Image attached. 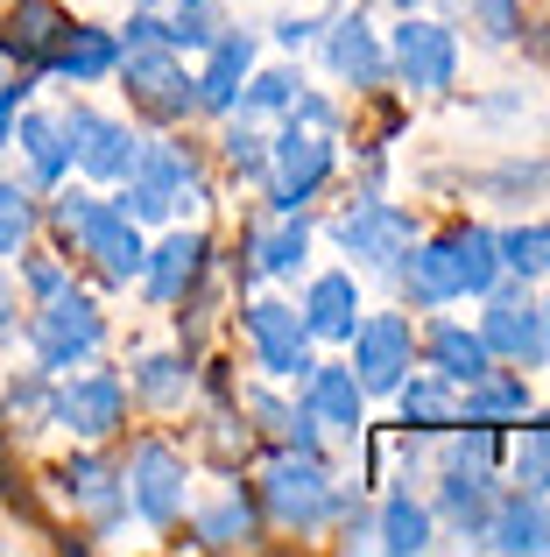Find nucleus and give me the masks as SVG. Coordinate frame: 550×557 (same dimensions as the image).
I'll use <instances>...</instances> for the list:
<instances>
[{
    "mask_svg": "<svg viewBox=\"0 0 550 557\" xmlns=\"http://www.w3.org/2000/svg\"><path fill=\"white\" fill-rule=\"evenodd\" d=\"M127 494H135L141 522L170 530V522L184 516V459H177L170 445H141L135 466H127Z\"/></svg>",
    "mask_w": 550,
    "mask_h": 557,
    "instance_id": "obj_11",
    "label": "nucleus"
},
{
    "mask_svg": "<svg viewBox=\"0 0 550 557\" xmlns=\"http://www.w3.org/2000/svg\"><path fill=\"white\" fill-rule=\"evenodd\" d=\"M248 339H254V360H262L275 381H303L311 374V332H303V311H289V304H254L248 311Z\"/></svg>",
    "mask_w": 550,
    "mask_h": 557,
    "instance_id": "obj_8",
    "label": "nucleus"
},
{
    "mask_svg": "<svg viewBox=\"0 0 550 557\" xmlns=\"http://www.w3.org/2000/svg\"><path fill=\"white\" fill-rule=\"evenodd\" d=\"M317 36V14H289L283 28H275V42H289V50H297V42H311Z\"/></svg>",
    "mask_w": 550,
    "mask_h": 557,
    "instance_id": "obj_44",
    "label": "nucleus"
},
{
    "mask_svg": "<svg viewBox=\"0 0 550 557\" xmlns=\"http://www.w3.org/2000/svg\"><path fill=\"white\" fill-rule=\"evenodd\" d=\"M289 99H297V71H262V78H254L234 107L240 113H275V107H289Z\"/></svg>",
    "mask_w": 550,
    "mask_h": 557,
    "instance_id": "obj_37",
    "label": "nucleus"
},
{
    "mask_svg": "<svg viewBox=\"0 0 550 557\" xmlns=\"http://www.w3.org/2000/svg\"><path fill=\"white\" fill-rule=\"evenodd\" d=\"M402 297H410V304H424V311H438V304L466 297V289H459L452 240H438V247H416V255H410V269H402Z\"/></svg>",
    "mask_w": 550,
    "mask_h": 557,
    "instance_id": "obj_18",
    "label": "nucleus"
},
{
    "mask_svg": "<svg viewBox=\"0 0 550 557\" xmlns=\"http://www.w3.org/2000/svg\"><path fill=\"white\" fill-rule=\"evenodd\" d=\"M248 78H254V36H220V42H212L205 78H191V85H198V99H205V107H234Z\"/></svg>",
    "mask_w": 550,
    "mask_h": 557,
    "instance_id": "obj_20",
    "label": "nucleus"
},
{
    "mask_svg": "<svg viewBox=\"0 0 550 557\" xmlns=\"http://www.w3.org/2000/svg\"><path fill=\"white\" fill-rule=\"evenodd\" d=\"M28 233H36V205H28L14 184H0V255H22Z\"/></svg>",
    "mask_w": 550,
    "mask_h": 557,
    "instance_id": "obj_36",
    "label": "nucleus"
},
{
    "mask_svg": "<svg viewBox=\"0 0 550 557\" xmlns=\"http://www.w3.org/2000/svg\"><path fill=\"white\" fill-rule=\"evenodd\" d=\"M353 325H360L353 275H317L311 297H303V332H311V339H353Z\"/></svg>",
    "mask_w": 550,
    "mask_h": 557,
    "instance_id": "obj_16",
    "label": "nucleus"
},
{
    "mask_svg": "<svg viewBox=\"0 0 550 557\" xmlns=\"http://www.w3.org/2000/svg\"><path fill=\"white\" fill-rule=\"evenodd\" d=\"M121 184H127V198H121L127 219H170V205H177L198 177H191V163H184L177 149H149V156H135V170H127Z\"/></svg>",
    "mask_w": 550,
    "mask_h": 557,
    "instance_id": "obj_9",
    "label": "nucleus"
},
{
    "mask_svg": "<svg viewBox=\"0 0 550 557\" xmlns=\"http://www.w3.org/2000/svg\"><path fill=\"white\" fill-rule=\"evenodd\" d=\"M430 368H438L445 381H480V374H495V354H487V339L480 332H466V325H452V318H445V325H430Z\"/></svg>",
    "mask_w": 550,
    "mask_h": 557,
    "instance_id": "obj_19",
    "label": "nucleus"
},
{
    "mask_svg": "<svg viewBox=\"0 0 550 557\" xmlns=\"http://www.w3.org/2000/svg\"><path fill=\"white\" fill-rule=\"evenodd\" d=\"M64 480H71V494H78V502H92V508H99V516H121V502H127V494L107 480V466H99V459H78Z\"/></svg>",
    "mask_w": 550,
    "mask_h": 557,
    "instance_id": "obj_35",
    "label": "nucleus"
},
{
    "mask_svg": "<svg viewBox=\"0 0 550 557\" xmlns=\"http://www.w3.org/2000/svg\"><path fill=\"white\" fill-rule=\"evenodd\" d=\"M396 403H402V423H410V431H445V423L459 417L452 381H445V374H416V381H402Z\"/></svg>",
    "mask_w": 550,
    "mask_h": 557,
    "instance_id": "obj_25",
    "label": "nucleus"
},
{
    "mask_svg": "<svg viewBox=\"0 0 550 557\" xmlns=\"http://www.w3.org/2000/svg\"><path fill=\"white\" fill-rule=\"evenodd\" d=\"M113 64H121V36H107V28H64L57 50H50V71H64L71 85L107 78Z\"/></svg>",
    "mask_w": 550,
    "mask_h": 557,
    "instance_id": "obj_17",
    "label": "nucleus"
},
{
    "mask_svg": "<svg viewBox=\"0 0 550 557\" xmlns=\"http://www.w3.org/2000/svg\"><path fill=\"white\" fill-rule=\"evenodd\" d=\"M8 304H14V297H8V283H0V325H8Z\"/></svg>",
    "mask_w": 550,
    "mask_h": 557,
    "instance_id": "obj_46",
    "label": "nucleus"
},
{
    "mask_svg": "<svg viewBox=\"0 0 550 557\" xmlns=\"http://www.w3.org/2000/svg\"><path fill=\"white\" fill-rule=\"evenodd\" d=\"M388 64H396L402 85H416V92H445L452 71H459V42H452V28L410 14V22L396 28V42H388Z\"/></svg>",
    "mask_w": 550,
    "mask_h": 557,
    "instance_id": "obj_6",
    "label": "nucleus"
},
{
    "mask_svg": "<svg viewBox=\"0 0 550 557\" xmlns=\"http://www.w3.org/2000/svg\"><path fill=\"white\" fill-rule=\"evenodd\" d=\"M452 261H459V289H473V297H487V289L501 283V247H495V233H480V226L452 233Z\"/></svg>",
    "mask_w": 550,
    "mask_h": 557,
    "instance_id": "obj_28",
    "label": "nucleus"
},
{
    "mask_svg": "<svg viewBox=\"0 0 550 557\" xmlns=\"http://www.w3.org/2000/svg\"><path fill=\"white\" fill-rule=\"evenodd\" d=\"M515 473L529 480V494H550V423L523 431V451H515Z\"/></svg>",
    "mask_w": 550,
    "mask_h": 557,
    "instance_id": "obj_39",
    "label": "nucleus"
},
{
    "mask_svg": "<svg viewBox=\"0 0 550 557\" xmlns=\"http://www.w3.org/2000/svg\"><path fill=\"white\" fill-rule=\"evenodd\" d=\"M495 247H501V269H515V275H543L550 269V226L495 233Z\"/></svg>",
    "mask_w": 550,
    "mask_h": 557,
    "instance_id": "obj_32",
    "label": "nucleus"
},
{
    "mask_svg": "<svg viewBox=\"0 0 550 557\" xmlns=\"http://www.w3.org/2000/svg\"><path fill=\"white\" fill-rule=\"evenodd\" d=\"M480 339H487V354H501V360H515V368H537V360L550 354V339H543V304H529L523 289H487V325H480Z\"/></svg>",
    "mask_w": 550,
    "mask_h": 557,
    "instance_id": "obj_5",
    "label": "nucleus"
},
{
    "mask_svg": "<svg viewBox=\"0 0 550 557\" xmlns=\"http://www.w3.org/2000/svg\"><path fill=\"white\" fill-rule=\"evenodd\" d=\"M99 346H107V325H99L92 297L57 289V297L42 304V318H36V360L50 374H64V368H78V360H92Z\"/></svg>",
    "mask_w": 550,
    "mask_h": 557,
    "instance_id": "obj_2",
    "label": "nucleus"
},
{
    "mask_svg": "<svg viewBox=\"0 0 550 557\" xmlns=\"http://www.w3.org/2000/svg\"><path fill=\"white\" fill-rule=\"evenodd\" d=\"M487 530H495V536H487L495 550H550V508L529 494V502L495 508V516H487Z\"/></svg>",
    "mask_w": 550,
    "mask_h": 557,
    "instance_id": "obj_24",
    "label": "nucleus"
},
{
    "mask_svg": "<svg viewBox=\"0 0 550 557\" xmlns=\"http://www.w3.org/2000/svg\"><path fill=\"white\" fill-rule=\"evenodd\" d=\"M303 247H311V226H303L297 212H283V226H268L262 240H254V269H262V275H289L303 261Z\"/></svg>",
    "mask_w": 550,
    "mask_h": 557,
    "instance_id": "obj_29",
    "label": "nucleus"
},
{
    "mask_svg": "<svg viewBox=\"0 0 550 557\" xmlns=\"http://www.w3.org/2000/svg\"><path fill=\"white\" fill-rule=\"evenodd\" d=\"M127 57V85H135V99L149 113H163V121H177V113H191L198 107V92H191V78H184V64H177V50L170 42H149V50H121Z\"/></svg>",
    "mask_w": 550,
    "mask_h": 557,
    "instance_id": "obj_10",
    "label": "nucleus"
},
{
    "mask_svg": "<svg viewBox=\"0 0 550 557\" xmlns=\"http://www.w3.org/2000/svg\"><path fill=\"white\" fill-rule=\"evenodd\" d=\"M64 135H71V163H85L92 177H107V184H121L127 170H135V156H141V141L127 135L113 113H92V107H71Z\"/></svg>",
    "mask_w": 550,
    "mask_h": 557,
    "instance_id": "obj_7",
    "label": "nucleus"
},
{
    "mask_svg": "<svg viewBox=\"0 0 550 557\" xmlns=\"http://www.w3.org/2000/svg\"><path fill=\"white\" fill-rule=\"evenodd\" d=\"M198 255H205V247H198L191 233L149 247V261H141V275H149V297H155V304H177L184 289H191V275H198Z\"/></svg>",
    "mask_w": 550,
    "mask_h": 557,
    "instance_id": "obj_22",
    "label": "nucleus"
},
{
    "mask_svg": "<svg viewBox=\"0 0 550 557\" xmlns=\"http://www.w3.org/2000/svg\"><path fill=\"white\" fill-rule=\"evenodd\" d=\"M459 8L480 22V36H487V42H509L515 28H523V0H459Z\"/></svg>",
    "mask_w": 550,
    "mask_h": 557,
    "instance_id": "obj_38",
    "label": "nucleus"
},
{
    "mask_svg": "<svg viewBox=\"0 0 550 557\" xmlns=\"http://www.w3.org/2000/svg\"><path fill=\"white\" fill-rule=\"evenodd\" d=\"M543 339H550V304H543Z\"/></svg>",
    "mask_w": 550,
    "mask_h": 557,
    "instance_id": "obj_47",
    "label": "nucleus"
},
{
    "mask_svg": "<svg viewBox=\"0 0 550 557\" xmlns=\"http://www.w3.org/2000/svg\"><path fill=\"white\" fill-rule=\"evenodd\" d=\"M149 42H170V22L155 14V0L135 14V22H127V42H121V50H149Z\"/></svg>",
    "mask_w": 550,
    "mask_h": 557,
    "instance_id": "obj_41",
    "label": "nucleus"
},
{
    "mask_svg": "<svg viewBox=\"0 0 550 557\" xmlns=\"http://www.w3.org/2000/svg\"><path fill=\"white\" fill-rule=\"evenodd\" d=\"M325 57H332V71H339V78H353V85H382L388 78V57H382V42H374V28L360 22V14L332 28Z\"/></svg>",
    "mask_w": 550,
    "mask_h": 557,
    "instance_id": "obj_21",
    "label": "nucleus"
},
{
    "mask_svg": "<svg viewBox=\"0 0 550 557\" xmlns=\"http://www.w3.org/2000/svg\"><path fill=\"white\" fill-rule=\"evenodd\" d=\"M57 219H64V233H78V240H85V255H99V269H107L113 283H127V275H141V261H149V247H141L135 219H127L121 205L64 198V205H57Z\"/></svg>",
    "mask_w": 550,
    "mask_h": 557,
    "instance_id": "obj_1",
    "label": "nucleus"
},
{
    "mask_svg": "<svg viewBox=\"0 0 550 557\" xmlns=\"http://www.w3.org/2000/svg\"><path fill=\"white\" fill-rule=\"evenodd\" d=\"M410 212H396V205H382V198H367V205H353V212L332 226V240L346 247L353 261H396L402 247H410Z\"/></svg>",
    "mask_w": 550,
    "mask_h": 557,
    "instance_id": "obj_13",
    "label": "nucleus"
},
{
    "mask_svg": "<svg viewBox=\"0 0 550 557\" xmlns=\"http://www.w3.org/2000/svg\"><path fill=\"white\" fill-rule=\"evenodd\" d=\"M445 516H452L466 536L487 530V516H495V494H487V473H480V466H452V473H445Z\"/></svg>",
    "mask_w": 550,
    "mask_h": 557,
    "instance_id": "obj_26",
    "label": "nucleus"
},
{
    "mask_svg": "<svg viewBox=\"0 0 550 557\" xmlns=\"http://www.w3.org/2000/svg\"><path fill=\"white\" fill-rule=\"evenodd\" d=\"M22 99H28V78L0 85V149H8V135H14V113H22Z\"/></svg>",
    "mask_w": 550,
    "mask_h": 557,
    "instance_id": "obj_43",
    "label": "nucleus"
},
{
    "mask_svg": "<svg viewBox=\"0 0 550 557\" xmlns=\"http://www.w3.org/2000/svg\"><path fill=\"white\" fill-rule=\"evenodd\" d=\"M121 374H85V381H64L50 395V423H71L78 437H107L121 423Z\"/></svg>",
    "mask_w": 550,
    "mask_h": 557,
    "instance_id": "obj_14",
    "label": "nucleus"
},
{
    "mask_svg": "<svg viewBox=\"0 0 550 557\" xmlns=\"http://www.w3.org/2000/svg\"><path fill=\"white\" fill-rule=\"evenodd\" d=\"M416 339L402 318H367V325H353V368H360V388L374 395H396L402 388V368H410Z\"/></svg>",
    "mask_w": 550,
    "mask_h": 557,
    "instance_id": "obj_12",
    "label": "nucleus"
},
{
    "mask_svg": "<svg viewBox=\"0 0 550 557\" xmlns=\"http://www.w3.org/2000/svg\"><path fill=\"white\" fill-rule=\"evenodd\" d=\"M523 409H529V388H523V381L480 374V381H473V395H466V417H523Z\"/></svg>",
    "mask_w": 550,
    "mask_h": 557,
    "instance_id": "obj_34",
    "label": "nucleus"
},
{
    "mask_svg": "<svg viewBox=\"0 0 550 557\" xmlns=\"http://www.w3.org/2000/svg\"><path fill=\"white\" fill-rule=\"evenodd\" d=\"M360 403H367V388L353 381V368H317L303 374V409H311L317 423H332V431H360Z\"/></svg>",
    "mask_w": 550,
    "mask_h": 557,
    "instance_id": "obj_15",
    "label": "nucleus"
},
{
    "mask_svg": "<svg viewBox=\"0 0 550 557\" xmlns=\"http://www.w3.org/2000/svg\"><path fill=\"white\" fill-rule=\"evenodd\" d=\"M268 163H275V212H297V205L332 177V141H325V127L289 121L283 135H275Z\"/></svg>",
    "mask_w": 550,
    "mask_h": 557,
    "instance_id": "obj_3",
    "label": "nucleus"
},
{
    "mask_svg": "<svg viewBox=\"0 0 550 557\" xmlns=\"http://www.w3.org/2000/svg\"><path fill=\"white\" fill-rule=\"evenodd\" d=\"M28 289H36V297H57V289H64V269H57V261H36V269H28Z\"/></svg>",
    "mask_w": 550,
    "mask_h": 557,
    "instance_id": "obj_45",
    "label": "nucleus"
},
{
    "mask_svg": "<svg viewBox=\"0 0 550 557\" xmlns=\"http://www.w3.org/2000/svg\"><path fill=\"white\" fill-rule=\"evenodd\" d=\"M262 494H268V508H275L283 530H317V522L332 516V480H325V466H317L311 451L275 459L268 480H262Z\"/></svg>",
    "mask_w": 550,
    "mask_h": 557,
    "instance_id": "obj_4",
    "label": "nucleus"
},
{
    "mask_svg": "<svg viewBox=\"0 0 550 557\" xmlns=\"http://www.w3.org/2000/svg\"><path fill=\"white\" fill-rule=\"evenodd\" d=\"M396 8H402V14H410V8H416V0H396Z\"/></svg>",
    "mask_w": 550,
    "mask_h": 557,
    "instance_id": "obj_48",
    "label": "nucleus"
},
{
    "mask_svg": "<svg viewBox=\"0 0 550 557\" xmlns=\"http://www.w3.org/2000/svg\"><path fill=\"white\" fill-rule=\"evenodd\" d=\"M382 550H430V516L410 494H388L382 508Z\"/></svg>",
    "mask_w": 550,
    "mask_h": 557,
    "instance_id": "obj_31",
    "label": "nucleus"
},
{
    "mask_svg": "<svg viewBox=\"0 0 550 557\" xmlns=\"http://www.w3.org/2000/svg\"><path fill=\"white\" fill-rule=\"evenodd\" d=\"M226 163H234V170H268V149H262L254 135H240V127H234V135H226Z\"/></svg>",
    "mask_w": 550,
    "mask_h": 557,
    "instance_id": "obj_42",
    "label": "nucleus"
},
{
    "mask_svg": "<svg viewBox=\"0 0 550 557\" xmlns=\"http://www.w3.org/2000/svg\"><path fill=\"white\" fill-rule=\"evenodd\" d=\"M226 28H220V0H177L170 14V50H212Z\"/></svg>",
    "mask_w": 550,
    "mask_h": 557,
    "instance_id": "obj_30",
    "label": "nucleus"
},
{
    "mask_svg": "<svg viewBox=\"0 0 550 557\" xmlns=\"http://www.w3.org/2000/svg\"><path fill=\"white\" fill-rule=\"evenodd\" d=\"M64 14H57V0H14V22H8V42L22 57H50L57 36H64Z\"/></svg>",
    "mask_w": 550,
    "mask_h": 557,
    "instance_id": "obj_27",
    "label": "nucleus"
},
{
    "mask_svg": "<svg viewBox=\"0 0 550 557\" xmlns=\"http://www.w3.org/2000/svg\"><path fill=\"white\" fill-rule=\"evenodd\" d=\"M141 388H149L155 403H177V395L191 388V368H184V360H170V354H155V360H141Z\"/></svg>",
    "mask_w": 550,
    "mask_h": 557,
    "instance_id": "obj_40",
    "label": "nucleus"
},
{
    "mask_svg": "<svg viewBox=\"0 0 550 557\" xmlns=\"http://www.w3.org/2000/svg\"><path fill=\"white\" fill-rule=\"evenodd\" d=\"M254 536V508L240 502V494H226L220 508H212L205 522H198V544H212V550H226V544H248Z\"/></svg>",
    "mask_w": 550,
    "mask_h": 557,
    "instance_id": "obj_33",
    "label": "nucleus"
},
{
    "mask_svg": "<svg viewBox=\"0 0 550 557\" xmlns=\"http://www.w3.org/2000/svg\"><path fill=\"white\" fill-rule=\"evenodd\" d=\"M14 141H22V156H28V170H36V184H64V170H71L64 121H50V113H28V121L14 127Z\"/></svg>",
    "mask_w": 550,
    "mask_h": 557,
    "instance_id": "obj_23",
    "label": "nucleus"
}]
</instances>
